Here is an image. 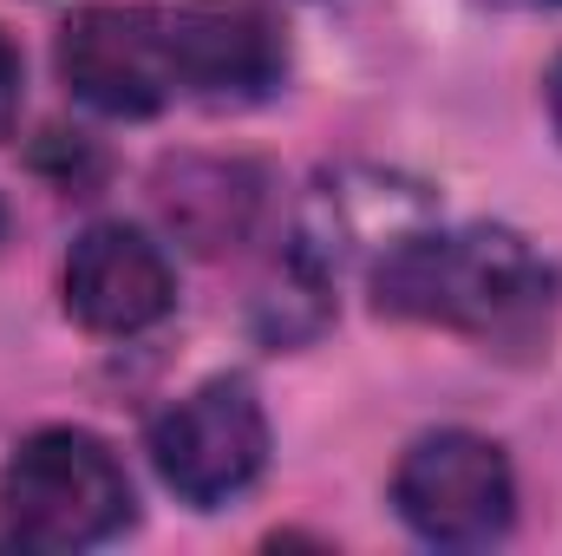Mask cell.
I'll list each match as a JSON object with an SVG mask.
<instances>
[{"mask_svg": "<svg viewBox=\"0 0 562 556\" xmlns=\"http://www.w3.org/2000/svg\"><path fill=\"white\" fill-rule=\"evenodd\" d=\"M380 314L431 321L484 347H537L550 334L557 281L517 230H413L373 269Z\"/></svg>", "mask_w": 562, "mask_h": 556, "instance_id": "obj_1", "label": "cell"}, {"mask_svg": "<svg viewBox=\"0 0 562 556\" xmlns=\"http://www.w3.org/2000/svg\"><path fill=\"white\" fill-rule=\"evenodd\" d=\"M0 518L26 551H92L138 518V498L105 438L53 425L7 458Z\"/></svg>", "mask_w": 562, "mask_h": 556, "instance_id": "obj_2", "label": "cell"}, {"mask_svg": "<svg viewBox=\"0 0 562 556\" xmlns=\"http://www.w3.org/2000/svg\"><path fill=\"white\" fill-rule=\"evenodd\" d=\"M393 504H400L406 531L425 544L484 551L510 531V511H517L510 458L477 432H431L400 458Z\"/></svg>", "mask_w": 562, "mask_h": 556, "instance_id": "obj_3", "label": "cell"}, {"mask_svg": "<svg viewBox=\"0 0 562 556\" xmlns=\"http://www.w3.org/2000/svg\"><path fill=\"white\" fill-rule=\"evenodd\" d=\"M150 458H157V478L183 504L216 511L262 478L269 413L249 393V380H210L150 425Z\"/></svg>", "mask_w": 562, "mask_h": 556, "instance_id": "obj_4", "label": "cell"}, {"mask_svg": "<svg viewBox=\"0 0 562 556\" xmlns=\"http://www.w3.org/2000/svg\"><path fill=\"white\" fill-rule=\"evenodd\" d=\"M177 99L203 105H256L288 73L281 26L256 0H150Z\"/></svg>", "mask_w": 562, "mask_h": 556, "instance_id": "obj_5", "label": "cell"}, {"mask_svg": "<svg viewBox=\"0 0 562 556\" xmlns=\"http://www.w3.org/2000/svg\"><path fill=\"white\" fill-rule=\"evenodd\" d=\"M59 79L112 119H150L177 99V73L150 7H86L59 33Z\"/></svg>", "mask_w": 562, "mask_h": 556, "instance_id": "obj_6", "label": "cell"}, {"mask_svg": "<svg viewBox=\"0 0 562 556\" xmlns=\"http://www.w3.org/2000/svg\"><path fill=\"white\" fill-rule=\"evenodd\" d=\"M170 294L164 249L125 223H92L66 256V314L92 334H144L170 314Z\"/></svg>", "mask_w": 562, "mask_h": 556, "instance_id": "obj_7", "label": "cell"}, {"mask_svg": "<svg viewBox=\"0 0 562 556\" xmlns=\"http://www.w3.org/2000/svg\"><path fill=\"white\" fill-rule=\"evenodd\" d=\"M425 210H431V203H425L413 184H400V177H373V170L334 177V184L314 190L288 269L307 276L314 288H327L334 269L353 263L360 249H400V243L425 223Z\"/></svg>", "mask_w": 562, "mask_h": 556, "instance_id": "obj_8", "label": "cell"}, {"mask_svg": "<svg viewBox=\"0 0 562 556\" xmlns=\"http://www.w3.org/2000/svg\"><path fill=\"white\" fill-rule=\"evenodd\" d=\"M262 170L236 157H177L157 170V216L196 256H223L256 230Z\"/></svg>", "mask_w": 562, "mask_h": 556, "instance_id": "obj_9", "label": "cell"}, {"mask_svg": "<svg viewBox=\"0 0 562 556\" xmlns=\"http://www.w3.org/2000/svg\"><path fill=\"white\" fill-rule=\"evenodd\" d=\"M13 119H20V53H13V40L0 33V138L13 132Z\"/></svg>", "mask_w": 562, "mask_h": 556, "instance_id": "obj_10", "label": "cell"}, {"mask_svg": "<svg viewBox=\"0 0 562 556\" xmlns=\"http://www.w3.org/2000/svg\"><path fill=\"white\" fill-rule=\"evenodd\" d=\"M550 119H557V132H562V59H557V73H550Z\"/></svg>", "mask_w": 562, "mask_h": 556, "instance_id": "obj_11", "label": "cell"}, {"mask_svg": "<svg viewBox=\"0 0 562 556\" xmlns=\"http://www.w3.org/2000/svg\"><path fill=\"white\" fill-rule=\"evenodd\" d=\"M517 7H562V0H517Z\"/></svg>", "mask_w": 562, "mask_h": 556, "instance_id": "obj_12", "label": "cell"}, {"mask_svg": "<svg viewBox=\"0 0 562 556\" xmlns=\"http://www.w3.org/2000/svg\"><path fill=\"white\" fill-rule=\"evenodd\" d=\"M0 236H7V203H0Z\"/></svg>", "mask_w": 562, "mask_h": 556, "instance_id": "obj_13", "label": "cell"}]
</instances>
